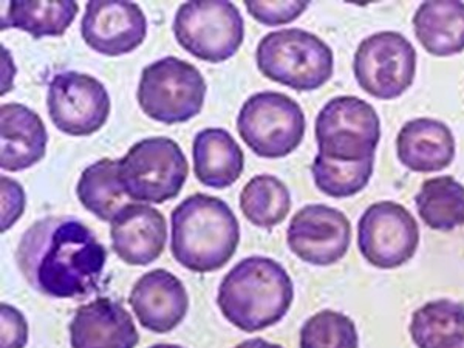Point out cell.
<instances>
[{
  "label": "cell",
  "mask_w": 464,
  "mask_h": 348,
  "mask_svg": "<svg viewBox=\"0 0 464 348\" xmlns=\"http://www.w3.org/2000/svg\"><path fill=\"white\" fill-rule=\"evenodd\" d=\"M17 265L34 290L54 299H80L98 291L107 249L74 217H45L24 232Z\"/></svg>",
  "instance_id": "obj_1"
},
{
  "label": "cell",
  "mask_w": 464,
  "mask_h": 348,
  "mask_svg": "<svg viewBox=\"0 0 464 348\" xmlns=\"http://www.w3.org/2000/svg\"><path fill=\"white\" fill-rule=\"evenodd\" d=\"M295 286L286 269L271 257L251 256L223 277L217 305L223 317L245 333L262 332L290 312Z\"/></svg>",
  "instance_id": "obj_2"
},
{
  "label": "cell",
  "mask_w": 464,
  "mask_h": 348,
  "mask_svg": "<svg viewBox=\"0 0 464 348\" xmlns=\"http://www.w3.org/2000/svg\"><path fill=\"white\" fill-rule=\"evenodd\" d=\"M170 251L181 266L205 275L222 269L240 243V225L227 201L208 194L186 197L170 214Z\"/></svg>",
  "instance_id": "obj_3"
},
{
  "label": "cell",
  "mask_w": 464,
  "mask_h": 348,
  "mask_svg": "<svg viewBox=\"0 0 464 348\" xmlns=\"http://www.w3.org/2000/svg\"><path fill=\"white\" fill-rule=\"evenodd\" d=\"M256 63L268 80L297 92L321 89L332 80L334 70L332 48L301 28H285L262 37Z\"/></svg>",
  "instance_id": "obj_4"
},
{
  "label": "cell",
  "mask_w": 464,
  "mask_h": 348,
  "mask_svg": "<svg viewBox=\"0 0 464 348\" xmlns=\"http://www.w3.org/2000/svg\"><path fill=\"white\" fill-rule=\"evenodd\" d=\"M189 174L186 155L166 137L144 138L118 160V179L130 200L163 205L174 200Z\"/></svg>",
  "instance_id": "obj_5"
},
{
  "label": "cell",
  "mask_w": 464,
  "mask_h": 348,
  "mask_svg": "<svg viewBox=\"0 0 464 348\" xmlns=\"http://www.w3.org/2000/svg\"><path fill=\"white\" fill-rule=\"evenodd\" d=\"M205 98L206 81L200 70L175 56L149 63L138 84L137 100L143 113L168 126L198 115Z\"/></svg>",
  "instance_id": "obj_6"
},
{
  "label": "cell",
  "mask_w": 464,
  "mask_h": 348,
  "mask_svg": "<svg viewBox=\"0 0 464 348\" xmlns=\"http://www.w3.org/2000/svg\"><path fill=\"white\" fill-rule=\"evenodd\" d=\"M305 129V113L299 102L279 92L249 96L238 111V135L262 159L288 157L301 146Z\"/></svg>",
  "instance_id": "obj_7"
},
{
  "label": "cell",
  "mask_w": 464,
  "mask_h": 348,
  "mask_svg": "<svg viewBox=\"0 0 464 348\" xmlns=\"http://www.w3.org/2000/svg\"><path fill=\"white\" fill-rule=\"evenodd\" d=\"M174 34L188 53L206 63H220L242 47L245 22L231 2L196 0L179 5Z\"/></svg>",
  "instance_id": "obj_8"
},
{
  "label": "cell",
  "mask_w": 464,
  "mask_h": 348,
  "mask_svg": "<svg viewBox=\"0 0 464 348\" xmlns=\"http://www.w3.org/2000/svg\"><path fill=\"white\" fill-rule=\"evenodd\" d=\"M319 155L336 161L375 159L381 140L380 116L375 107L358 96H336L317 113Z\"/></svg>",
  "instance_id": "obj_9"
},
{
  "label": "cell",
  "mask_w": 464,
  "mask_h": 348,
  "mask_svg": "<svg viewBox=\"0 0 464 348\" xmlns=\"http://www.w3.org/2000/svg\"><path fill=\"white\" fill-rule=\"evenodd\" d=\"M353 73L365 93L378 100H396L415 81L417 50L401 33H375L359 44Z\"/></svg>",
  "instance_id": "obj_10"
},
{
  "label": "cell",
  "mask_w": 464,
  "mask_h": 348,
  "mask_svg": "<svg viewBox=\"0 0 464 348\" xmlns=\"http://www.w3.org/2000/svg\"><path fill=\"white\" fill-rule=\"evenodd\" d=\"M418 246L417 220L407 208L396 201L373 203L359 218V253L375 268H400L415 257Z\"/></svg>",
  "instance_id": "obj_11"
},
{
  "label": "cell",
  "mask_w": 464,
  "mask_h": 348,
  "mask_svg": "<svg viewBox=\"0 0 464 348\" xmlns=\"http://www.w3.org/2000/svg\"><path fill=\"white\" fill-rule=\"evenodd\" d=\"M47 109L59 130L72 137H89L106 126L111 96L90 74L61 72L48 84Z\"/></svg>",
  "instance_id": "obj_12"
},
{
  "label": "cell",
  "mask_w": 464,
  "mask_h": 348,
  "mask_svg": "<svg viewBox=\"0 0 464 348\" xmlns=\"http://www.w3.org/2000/svg\"><path fill=\"white\" fill-rule=\"evenodd\" d=\"M352 243V223L328 205H306L286 229V245L295 257L314 266H330L345 257Z\"/></svg>",
  "instance_id": "obj_13"
},
{
  "label": "cell",
  "mask_w": 464,
  "mask_h": 348,
  "mask_svg": "<svg viewBox=\"0 0 464 348\" xmlns=\"http://www.w3.org/2000/svg\"><path fill=\"white\" fill-rule=\"evenodd\" d=\"M148 34V19L133 2H87L81 21V36L93 52L122 56L137 50Z\"/></svg>",
  "instance_id": "obj_14"
},
{
  "label": "cell",
  "mask_w": 464,
  "mask_h": 348,
  "mask_svg": "<svg viewBox=\"0 0 464 348\" xmlns=\"http://www.w3.org/2000/svg\"><path fill=\"white\" fill-rule=\"evenodd\" d=\"M129 304L146 330L164 334L185 321L189 295L177 276L159 268L149 271L135 282Z\"/></svg>",
  "instance_id": "obj_15"
},
{
  "label": "cell",
  "mask_w": 464,
  "mask_h": 348,
  "mask_svg": "<svg viewBox=\"0 0 464 348\" xmlns=\"http://www.w3.org/2000/svg\"><path fill=\"white\" fill-rule=\"evenodd\" d=\"M111 249L127 265L146 266L159 259L168 242L163 214L144 203H129L111 222Z\"/></svg>",
  "instance_id": "obj_16"
},
{
  "label": "cell",
  "mask_w": 464,
  "mask_h": 348,
  "mask_svg": "<svg viewBox=\"0 0 464 348\" xmlns=\"http://www.w3.org/2000/svg\"><path fill=\"white\" fill-rule=\"evenodd\" d=\"M69 330L72 348H135L140 343L130 313L109 297L81 305Z\"/></svg>",
  "instance_id": "obj_17"
},
{
  "label": "cell",
  "mask_w": 464,
  "mask_h": 348,
  "mask_svg": "<svg viewBox=\"0 0 464 348\" xmlns=\"http://www.w3.org/2000/svg\"><path fill=\"white\" fill-rule=\"evenodd\" d=\"M48 133L41 116L30 107L10 102L0 107V168L19 172L45 157Z\"/></svg>",
  "instance_id": "obj_18"
},
{
  "label": "cell",
  "mask_w": 464,
  "mask_h": 348,
  "mask_svg": "<svg viewBox=\"0 0 464 348\" xmlns=\"http://www.w3.org/2000/svg\"><path fill=\"white\" fill-rule=\"evenodd\" d=\"M396 155L413 172H440L455 160L454 133L446 122L433 118L411 120L396 137Z\"/></svg>",
  "instance_id": "obj_19"
},
{
  "label": "cell",
  "mask_w": 464,
  "mask_h": 348,
  "mask_svg": "<svg viewBox=\"0 0 464 348\" xmlns=\"http://www.w3.org/2000/svg\"><path fill=\"white\" fill-rule=\"evenodd\" d=\"M192 159L197 179L212 189H227L240 179L245 169L242 148L231 133L217 127L197 133Z\"/></svg>",
  "instance_id": "obj_20"
},
{
  "label": "cell",
  "mask_w": 464,
  "mask_h": 348,
  "mask_svg": "<svg viewBox=\"0 0 464 348\" xmlns=\"http://www.w3.org/2000/svg\"><path fill=\"white\" fill-rule=\"evenodd\" d=\"M415 36L428 53L449 58L464 52L463 2H424L413 16Z\"/></svg>",
  "instance_id": "obj_21"
},
{
  "label": "cell",
  "mask_w": 464,
  "mask_h": 348,
  "mask_svg": "<svg viewBox=\"0 0 464 348\" xmlns=\"http://www.w3.org/2000/svg\"><path fill=\"white\" fill-rule=\"evenodd\" d=\"M409 333L417 348H464V304L428 302L411 314Z\"/></svg>",
  "instance_id": "obj_22"
},
{
  "label": "cell",
  "mask_w": 464,
  "mask_h": 348,
  "mask_svg": "<svg viewBox=\"0 0 464 348\" xmlns=\"http://www.w3.org/2000/svg\"><path fill=\"white\" fill-rule=\"evenodd\" d=\"M418 216L433 231L464 227V186L450 175L429 179L415 197Z\"/></svg>",
  "instance_id": "obj_23"
},
{
  "label": "cell",
  "mask_w": 464,
  "mask_h": 348,
  "mask_svg": "<svg viewBox=\"0 0 464 348\" xmlns=\"http://www.w3.org/2000/svg\"><path fill=\"white\" fill-rule=\"evenodd\" d=\"M76 196L87 211L102 222H111L129 205V197L118 179V160L102 159L85 168L76 186Z\"/></svg>",
  "instance_id": "obj_24"
},
{
  "label": "cell",
  "mask_w": 464,
  "mask_h": 348,
  "mask_svg": "<svg viewBox=\"0 0 464 348\" xmlns=\"http://www.w3.org/2000/svg\"><path fill=\"white\" fill-rule=\"evenodd\" d=\"M80 5L72 0L61 2H10L6 16H2V30L17 28L30 33L34 39L63 36L73 24Z\"/></svg>",
  "instance_id": "obj_25"
},
{
  "label": "cell",
  "mask_w": 464,
  "mask_h": 348,
  "mask_svg": "<svg viewBox=\"0 0 464 348\" xmlns=\"http://www.w3.org/2000/svg\"><path fill=\"white\" fill-rule=\"evenodd\" d=\"M240 209L254 227L271 229L290 214V189L275 175H256L242 189Z\"/></svg>",
  "instance_id": "obj_26"
},
{
  "label": "cell",
  "mask_w": 464,
  "mask_h": 348,
  "mask_svg": "<svg viewBox=\"0 0 464 348\" xmlns=\"http://www.w3.org/2000/svg\"><path fill=\"white\" fill-rule=\"evenodd\" d=\"M375 169V159L336 161L317 153L312 164L313 179L322 194L332 198L358 196L367 188Z\"/></svg>",
  "instance_id": "obj_27"
},
{
  "label": "cell",
  "mask_w": 464,
  "mask_h": 348,
  "mask_svg": "<svg viewBox=\"0 0 464 348\" xmlns=\"http://www.w3.org/2000/svg\"><path fill=\"white\" fill-rule=\"evenodd\" d=\"M301 348H359L354 322L334 310H322L302 325Z\"/></svg>",
  "instance_id": "obj_28"
},
{
  "label": "cell",
  "mask_w": 464,
  "mask_h": 348,
  "mask_svg": "<svg viewBox=\"0 0 464 348\" xmlns=\"http://www.w3.org/2000/svg\"><path fill=\"white\" fill-rule=\"evenodd\" d=\"M245 6L256 21L266 27L285 25L299 19L310 6L308 2H253L246 0Z\"/></svg>",
  "instance_id": "obj_29"
},
{
  "label": "cell",
  "mask_w": 464,
  "mask_h": 348,
  "mask_svg": "<svg viewBox=\"0 0 464 348\" xmlns=\"http://www.w3.org/2000/svg\"><path fill=\"white\" fill-rule=\"evenodd\" d=\"M2 343L0 348H25L28 343V322L17 308L8 304L0 305Z\"/></svg>",
  "instance_id": "obj_30"
},
{
  "label": "cell",
  "mask_w": 464,
  "mask_h": 348,
  "mask_svg": "<svg viewBox=\"0 0 464 348\" xmlns=\"http://www.w3.org/2000/svg\"><path fill=\"white\" fill-rule=\"evenodd\" d=\"M2 232L8 231L25 211L27 197L21 183L10 177H2Z\"/></svg>",
  "instance_id": "obj_31"
},
{
  "label": "cell",
  "mask_w": 464,
  "mask_h": 348,
  "mask_svg": "<svg viewBox=\"0 0 464 348\" xmlns=\"http://www.w3.org/2000/svg\"><path fill=\"white\" fill-rule=\"evenodd\" d=\"M234 348H284L279 343H268L262 338L246 339L243 343H237Z\"/></svg>",
  "instance_id": "obj_32"
},
{
  "label": "cell",
  "mask_w": 464,
  "mask_h": 348,
  "mask_svg": "<svg viewBox=\"0 0 464 348\" xmlns=\"http://www.w3.org/2000/svg\"><path fill=\"white\" fill-rule=\"evenodd\" d=\"M149 348H185L181 347V345H175V343H155V345H150Z\"/></svg>",
  "instance_id": "obj_33"
}]
</instances>
